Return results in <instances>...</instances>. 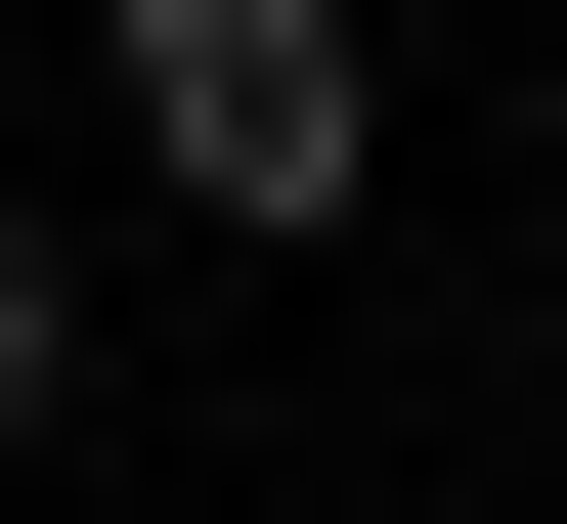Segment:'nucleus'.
I'll return each mask as SVG.
<instances>
[{
    "mask_svg": "<svg viewBox=\"0 0 567 524\" xmlns=\"http://www.w3.org/2000/svg\"><path fill=\"white\" fill-rule=\"evenodd\" d=\"M44 393H87V306H44V219H0V438H44Z\"/></svg>",
    "mask_w": 567,
    "mask_h": 524,
    "instance_id": "nucleus-2",
    "label": "nucleus"
},
{
    "mask_svg": "<svg viewBox=\"0 0 567 524\" xmlns=\"http://www.w3.org/2000/svg\"><path fill=\"white\" fill-rule=\"evenodd\" d=\"M132 175H175V219H350V175H393L350 0H132Z\"/></svg>",
    "mask_w": 567,
    "mask_h": 524,
    "instance_id": "nucleus-1",
    "label": "nucleus"
}]
</instances>
